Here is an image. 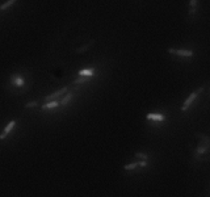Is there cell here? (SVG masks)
Here are the masks:
<instances>
[{
  "mask_svg": "<svg viewBox=\"0 0 210 197\" xmlns=\"http://www.w3.org/2000/svg\"><path fill=\"white\" fill-rule=\"evenodd\" d=\"M202 90H203V88H200V90H197L196 92H193V93H192V95H189V97H188V98H186V100H185V103H184V105H183V108H181V110H183V112H186V110H188V109H189V107H190V104H192V103H193V101H194V100H196V97H197V96H198V95H200V93H201V92H202Z\"/></svg>",
  "mask_w": 210,
  "mask_h": 197,
  "instance_id": "1",
  "label": "cell"
},
{
  "mask_svg": "<svg viewBox=\"0 0 210 197\" xmlns=\"http://www.w3.org/2000/svg\"><path fill=\"white\" fill-rule=\"evenodd\" d=\"M168 53L169 54H175V55H180V57H192L193 55V51L190 50H185V49H168Z\"/></svg>",
  "mask_w": 210,
  "mask_h": 197,
  "instance_id": "2",
  "label": "cell"
},
{
  "mask_svg": "<svg viewBox=\"0 0 210 197\" xmlns=\"http://www.w3.org/2000/svg\"><path fill=\"white\" fill-rule=\"evenodd\" d=\"M15 125H16V121H15V120H12L11 122H9V124L5 126V129L3 130V133L0 134V139H4V138H5V137L8 136V134H9V133H11V131L13 130V127H15Z\"/></svg>",
  "mask_w": 210,
  "mask_h": 197,
  "instance_id": "3",
  "label": "cell"
},
{
  "mask_svg": "<svg viewBox=\"0 0 210 197\" xmlns=\"http://www.w3.org/2000/svg\"><path fill=\"white\" fill-rule=\"evenodd\" d=\"M66 92H67V88L63 87V88H62V90H59V91H57V92H54V93L49 95V96H46L45 98H46V101L54 100V98H57V97H59V96H62V95H64Z\"/></svg>",
  "mask_w": 210,
  "mask_h": 197,
  "instance_id": "4",
  "label": "cell"
},
{
  "mask_svg": "<svg viewBox=\"0 0 210 197\" xmlns=\"http://www.w3.org/2000/svg\"><path fill=\"white\" fill-rule=\"evenodd\" d=\"M58 107V103L55 100H50V101H47L45 105H42V109L44 110H50V109H54V108H57Z\"/></svg>",
  "mask_w": 210,
  "mask_h": 197,
  "instance_id": "5",
  "label": "cell"
},
{
  "mask_svg": "<svg viewBox=\"0 0 210 197\" xmlns=\"http://www.w3.org/2000/svg\"><path fill=\"white\" fill-rule=\"evenodd\" d=\"M147 120H152V121H164L166 117L163 114H155V113H150L147 114Z\"/></svg>",
  "mask_w": 210,
  "mask_h": 197,
  "instance_id": "6",
  "label": "cell"
},
{
  "mask_svg": "<svg viewBox=\"0 0 210 197\" xmlns=\"http://www.w3.org/2000/svg\"><path fill=\"white\" fill-rule=\"evenodd\" d=\"M12 80H13V83L17 85V87H22V85H24V79L20 76V75H15Z\"/></svg>",
  "mask_w": 210,
  "mask_h": 197,
  "instance_id": "7",
  "label": "cell"
},
{
  "mask_svg": "<svg viewBox=\"0 0 210 197\" xmlns=\"http://www.w3.org/2000/svg\"><path fill=\"white\" fill-rule=\"evenodd\" d=\"M92 76H85V75H80V76H79L76 80L74 81L75 84H81V83H85V81H88L91 79Z\"/></svg>",
  "mask_w": 210,
  "mask_h": 197,
  "instance_id": "8",
  "label": "cell"
},
{
  "mask_svg": "<svg viewBox=\"0 0 210 197\" xmlns=\"http://www.w3.org/2000/svg\"><path fill=\"white\" fill-rule=\"evenodd\" d=\"M95 71L92 68H84V70L79 71V75H85V76H93Z\"/></svg>",
  "mask_w": 210,
  "mask_h": 197,
  "instance_id": "9",
  "label": "cell"
},
{
  "mask_svg": "<svg viewBox=\"0 0 210 197\" xmlns=\"http://www.w3.org/2000/svg\"><path fill=\"white\" fill-rule=\"evenodd\" d=\"M16 1H17V0H8V1H5L3 5H0V9H1V11H4V9L9 8V7H11V5H13Z\"/></svg>",
  "mask_w": 210,
  "mask_h": 197,
  "instance_id": "10",
  "label": "cell"
},
{
  "mask_svg": "<svg viewBox=\"0 0 210 197\" xmlns=\"http://www.w3.org/2000/svg\"><path fill=\"white\" fill-rule=\"evenodd\" d=\"M71 98H72V93H71V92L66 93V96L63 97V100H62V105H67L71 101Z\"/></svg>",
  "mask_w": 210,
  "mask_h": 197,
  "instance_id": "11",
  "label": "cell"
},
{
  "mask_svg": "<svg viewBox=\"0 0 210 197\" xmlns=\"http://www.w3.org/2000/svg\"><path fill=\"white\" fill-rule=\"evenodd\" d=\"M138 166H139V162H135V163H131V164H127V166H125L123 170H125V171H131V170L137 168Z\"/></svg>",
  "mask_w": 210,
  "mask_h": 197,
  "instance_id": "12",
  "label": "cell"
},
{
  "mask_svg": "<svg viewBox=\"0 0 210 197\" xmlns=\"http://www.w3.org/2000/svg\"><path fill=\"white\" fill-rule=\"evenodd\" d=\"M209 149V144L206 143L205 146H198V149H197V154H205L206 151Z\"/></svg>",
  "mask_w": 210,
  "mask_h": 197,
  "instance_id": "13",
  "label": "cell"
},
{
  "mask_svg": "<svg viewBox=\"0 0 210 197\" xmlns=\"http://www.w3.org/2000/svg\"><path fill=\"white\" fill-rule=\"evenodd\" d=\"M92 44H93V41H91V42H89V44H88L87 46H83V47H81V49H78L76 53H78V54H80V53L85 51V50H87V49H89V47H91V45H92Z\"/></svg>",
  "mask_w": 210,
  "mask_h": 197,
  "instance_id": "14",
  "label": "cell"
},
{
  "mask_svg": "<svg viewBox=\"0 0 210 197\" xmlns=\"http://www.w3.org/2000/svg\"><path fill=\"white\" fill-rule=\"evenodd\" d=\"M135 156L142 159V160H149V155H146V154H143V153H137Z\"/></svg>",
  "mask_w": 210,
  "mask_h": 197,
  "instance_id": "15",
  "label": "cell"
},
{
  "mask_svg": "<svg viewBox=\"0 0 210 197\" xmlns=\"http://www.w3.org/2000/svg\"><path fill=\"white\" fill-rule=\"evenodd\" d=\"M33 107H37V101H32V103H28L25 105V108H33Z\"/></svg>",
  "mask_w": 210,
  "mask_h": 197,
  "instance_id": "16",
  "label": "cell"
},
{
  "mask_svg": "<svg viewBox=\"0 0 210 197\" xmlns=\"http://www.w3.org/2000/svg\"><path fill=\"white\" fill-rule=\"evenodd\" d=\"M189 7H190V8H197V0H190Z\"/></svg>",
  "mask_w": 210,
  "mask_h": 197,
  "instance_id": "17",
  "label": "cell"
}]
</instances>
